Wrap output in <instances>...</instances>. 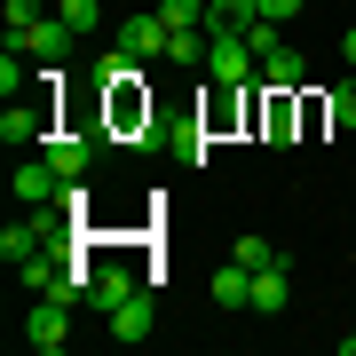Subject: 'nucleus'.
<instances>
[{"label": "nucleus", "instance_id": "f257e3e1", "mask_svg": "<svg viewBox=\"0 0 356 356\" xmlns=\"http://www.w3.org/2000/svg\"><path fill=\"white\" fill-rule=\"evenodd\" d=\"M206 79L214 88H261V56L245 32H214V48H206Z\"/></svg>", "mask_w": 356, "mask_h": 356}, {"label": "nucleus", "instance_id": "f03ea898", "mask_svg": "<svg viewBox=\"0 0 356 356\" xmlns=\"http://www.w3.org/2000/svg\"><path fill=\"white\" fill-rule=\"evenodd\" d=\"M56 135V103L48 95H8V111H0V143L8 151H32V143Z\"/></svg>", "mask_w": 356, "mask_h": 356}, {"label": "nucleus", "instance_id": "7ed1b4c3", "mask_svg": "<svg viewBox=\"0 0 356 356\" xmlns=\"http://www.w3.org/2000/svg\"><path fill=\"white\" fill-rule=\"evenodd\" d=\"M8 48H24V56H32V64H64V56L79 48V32H72V24H64V16H56V8H48V16H40V24H24V32H8Z\"/></svg>", "mask_w": 356, "mask_h": 356}, {"label": "nucleus", "instance_id": "20e7f679", "mask_svg": "<svg viewBox=\"0 0 356 356\" xmlns=\"http://www.w3.org/2000/svg\"><path fill=\"white\" fill-rule=\"evenodd\" d=\"M64 341H72V301L40 293V309L24 317V348H40V356H64Z\"/></svg>", "mask_w": 356, "mask_h": 356}, {"label": "nucleus", "instance_id": "39448f33", "mask_svg": "<svg viewBox=\"0 0 356 356\" xmlns=\"http://www.w3.org/2000/svg\"><path fill=\"white\" fill-rule=\"evenodd\" d=\"M127 293H143V269H135V254H111V261L95 269V285H88V309H95V317H111Z\"/></svg>", "mask_w": 356, "mask_h": 356}, {"label": "nucleus", "instance_id": "423d86ee", "mask_svg": "<svg viewBox=\"0 0 356 356\" xmlns=\"http://www.w3.org/2000/svg\"><path fill=\"white\" fill-rule=\"evenodd\" d=\"M166 40H175V32H166V16L151 8V16H127L111 48H127V56H143V64H151V56H166Z\"/></svg>", "mask_w": 356, "mask_h": 356}, {"label": "nucleus", "instance_id": "0eeeda50", "mask_svg": "<svg viewBox=\"0 0 356 356\" xmlns=\"http://www.w3.org/2000/svg\"><path fill=\"white\" fill-rule=\"evenodd\" d=\"M16 198H24V206H56V198H64V175L48 166V151L16 166Z\"/></svg>", "mask_w": 356, "mask_h": 356}, {"label": "nucleus", "instance_id": "6e6552de", "mask_svg": "<svg viewBox=\"0 0 356 356\" xmlns=\"http://www.w3.org/2000/svg\"><path fill=\"white\" fill-rule=\"evenodd\" d=\"M40 151H48V166H56L64 182H79V175L95 166V135H48Z\"/></svg>", "mask_w": 356, "mask_h": 356}, {"label": "nucleus", "instance_id": "1a4fd4ad", "mask_svg": "<svg viewBox=\"0 0 356 356\" xmlns=\"http://www.w3.org/2000/svg\"><path fill=\"white\" fill-rule=\"evenodd\" d=\"M301 79H309V56L277 40V48L261 56V88H285V95H301Z\"/></svg>", "mask_w": 356, "mask_h": 356}, {"label": "nucleus", "instance_id": "9d476101", "mask_svg": "<svg viewBox=\"0 0 356 356\" xmlns=\"http://www.w3.org/2000/svg\"><path fill=\"white\" fill-rule=\"evenodd\" d=\"M151 317H159L151 293H127V301L111 309V341H143V332H151Z\"/></svg>", "mask_w": 356, "mask_h": 356}, {"label": "nucleus", "instance_id": "9b49d317", "mask_svg": "<svg viewBox=\"0 0 356 356\" xmlns=\"http://www.w3.org/2000/svg\"><path fill=\"white\" fill-rule=\"evenodd\" d=\"M285 301H293V277H285V261H269V269H254V309H261V317H277Z\"/></svg>", "mask_w": 356, "mask_h": 356}, {"label": "nucleus", "instance_id": "f8f14e48", "mask_svg": "<svg viewBox=\"0 0 356 356\" xmlns=\"http://www.w3.org/2000/svg\"><path fill=\"white\" fill-rule=\"evenodd\" d=\"M214 301H222V309H254V269H245V261L214 269Z\"/></svg>", "mask_w": 356, "mask_h": 356}, {"label": "nucleus", "instance_id": "ddd939ff", "mask_svg": "<svg viewBox=\"0 0 356 356\" xmlns=\"http://www.w3.org/2000/svg\"><path fill=\"white\" fill-rule=\"evenodd\" d=\"M261 135L269 143H293V95L285 88H261Z\"/></svg>", "mask_w": 356, "mask_h": 356}, {"label": "nucleus", "instance_id": "4468645a", "mask_svg": "<svg viewBox=\"0 0 356 356\" xmlns=\"http://www.w3.org/2000/svg\"><path fill=\"white\" fill-rule=\"evenodd\" d=\"M64 261H72V254H32V261H16V285H32V293H56Z\"/></svg>", "mask_w": 356, "mask_h": 356}, {"label": "nucleus", "instance_id": "2eb2a0df", "mask_svg": "<svg viewBox=\"0 0 356 356\" xmlns=\"http://www.w3.org/2000/svg\"><path fill=\"white\" fill-rule=\"evenodd\" d=\"M56 16H64V24L79 32V48H88V40L103 32V0H56Z\"/></svg>", "mask_w": 356, "mask_h": 356}, {"label": "nucleus", "instance_id": "dca6fc26", "mask_svg": "<svg viewBox=\"0 0 356 356\" xmlns=\"http://www.w3.org/2000/svg\"><path fill=\"white\" fill-rule=\"evenodd\" d=\"M206 48H214V32H175V40H166V64H206Z\"/></svg>", "mask_w": 356, "mask_h": 356}, {"label": "nucleus", "instance_id": "f3484780", "mask_svg": "<svg viewBox=\"0 0 356 356\" xmlns=\"http://www.w3.org/2000/svg\"><path fill=\"white\" fill-rule=\"evenodd\" d=\"M325 127L356 135V79H341V88H332V103H325Z\"/></svg>", "mask_w": 356, "mask_h": 356}, {"label": "nucleus", "instance_id": "a211bd4d", "mask_svg": "<svg viewBox=\"0 0 356 356\" xmlns=\"http://www.w3.org/2000/svg\"><path fill=\"white\" fill-rule=\"evenodd\" d=\"M229 261H245V269H269V261H277V245H269L261 229H245V238L229 245Z\"/></svg>", "mask_w": 356, "mask_h": 356}, {"label": "nucleus", "instance_id": "6ab92c4d", "mask_svg": "<svg viewBox=\"0 0 356 356\" xmlns=\"http://www.w3.org/2000/svg\"><path fill=\"white\" fill-rule=\"evenodd\" d=\"M301 8H309V0H261V16H269V24H293Z\"/></svg>", "mask_w": 356, "mask_h": 356}, {"label": "nucleus", "instance_id": "aec40b11", "mask_svg": "<svg viewBox=\"0 0 356 356\" xmlns=\"http://www.w3.org/2000/svg\"><path fill=\"white\" fill-rule=\"evenodd\" d=\"M341 56H348V72H356V24H348V32H341Z\"/></svg>", "mask_w": 356, "mask_h": 356}, {"label": "nucleus", "instance_id": "412c9836", "mask_svg": "<svg viewBox=\"0 0 356 356\" xmlns=\"http://www.w3.org/2000/svg\"><path fill=\"white\" fill-rule=\"evenodd\" d=\"M341 356H356V332H341Z\"/></svg>", "mask_w": 356, "mask_h": 356}]
</instances>
